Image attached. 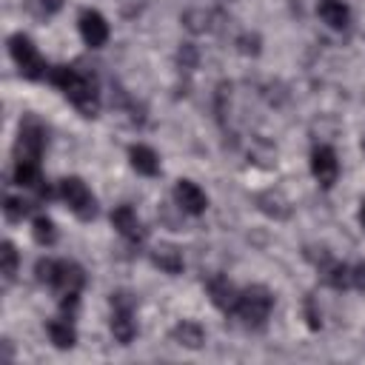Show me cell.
<instances>
[{
	"label": "cell",
	"mask_w": 365,
	"mask_h": 365,
	"mask_svg": "<svg viewBox=\"0 0 365 365\" xmlns=\"http://www.w3.org/2000/svg\"><path fill=\"white\" fill-rule=\"evenodd\" d=\"M48 83L57 86L63 91V97L83 114V117H97L100 111V94H97V83L91 74L74 68V66H54L48 68Z\"/></svg>",
	"instance_id": "1"
},
{
	"label": "cell",
	"mask_w": 365,
	"mask_h": 365,
	"mask_svg": "<svg viewBox=\"0 0 365 365\" xmlns=\"http://www.w3.org/2000/svg\"><path fill=\"white\" fill-rule=\"evenodd\" d=\"M34 274H37L40 282L51 285L60 294V305L63 308H74L77 305L80 288L86 282V274H83V268L77 262H71V259H37Z\"/></svg>",
	"instance_id": "2"
},
{
	"label": "cell",
	"mask_w": 365,
	"mask_h": 365,
	"mask_svg": "<svg viewBox=\"0 0 365 365\" xmlns=\"http://www.w3.org/2000/svg\"><path fill=\"white\" fill-rule=\"evenodd\" d=\"M271 308H274V294L265 285H248L237 294V305L231 314L245 328H262L271 317Z\"/></svg>",
	"instance_id": "3"
},
{
	"label": "cell",
	"mask_w": 365,
	"mask_h": 365,
	"mask_svg": "<svg viewBox=\"0 0 365 365\" xmlns=\"http://www.w3.org/2000/svg\"><path fill=\"white\" fill-rule=\"evenodd\" d=\"M9 54H11V60L17 63V68H20V74L26 77V80H40V77H46L48 71V66H46V60H43V54L37 51V46L31 43V37H26V34H11L9 37Z\"/></svg>",
	"instance_id": "4"
},
{
	"label": "cell",
	"mask_w": 365,
	"mask_h": 365,
	"mask_svg": "<svg viewBox=\"0 0 365 365\" xmlns=\"http://www.w3.org/2000/svg\"><path fill=\"white\" fill-rule=\"evenodd\" d=\"M60 197L68 205V211L77 220H94L97 214V200L91 194V188L80 180V177H63L60 180Z\"/></svg>",
	"instance_id": "5"
},
{
	"label": "cell",
	"mask_w": 365,
	"mask_h": 365,
	"mask_svg": "<svg viewBox=\"0 0 365 365\" xmlns=\"http://www.w3.org/2000/svg\"><path fill=\"white\" fill-rule=\"evenodd\" d=\"M111 334L120 345H128L137 336V322H134V299L125 291L111 294Z\"/></svg>",
	"instance_id": "6"
},
{
	"label": "cell",
	"mask_w": 365,
	"mask_h": 365,
	"mask_svg": "<svg viewBox=\"0 0 365 365\" xmlns=\"http://www.w3.org/2000/svg\"><path fill=\"white\" fill-rule=\"evenodd\" d=\"M46 148V125L37 120V117H26L20 123V131H17V145H14V157H23V160H40Z\"/></svg>",
	"instance_id": "7"
},
{
	"label": "cell",
	"mask_w": 365,
	"mask_h": 365,
	"mask_svg": "<svg viewBox=\"0 0 365 365\" xmlns=\"http://www.w3.org/2000/svg\"><path fill=\"white\" fill-rule=\"evenodd\" d=\"M311 174L314 180L322 185V188H331L336 182V174H339V163H336V154L331 145H317L311 151Z\"/></svg>",
	"instance_id": "8"
},
{
	"label": "cell",
	"mask_w": 365,
	"mask_h": 365,
	"mask_svg": "<svg viewBox=\"0 0 365 365\" xmlns=\"http://www.w3.org/2000/svg\"><path fill=\"white\" fill-rule=\"evenodd\" d=\"M174 200H177V205H180L185 214H191V217H197V214H202V211L208 208L205 191H202L197 182H191V180H177V185H174Z\"/></svg>",
	"instance_id": "9"
},
{
	"label": "cell",
	"mask_w": 365,
	"mask_h": 365,
	"mask_svg": "<svg viewBox=\"0 0 365 365\" xmlns=\"http://www.w3.org/2000/svg\"><path fill=\"white\" fill-rule=\"evenodd\" d=\"M111 225L117 228L120 237H125L134 245L145 240V228H143V222H140V217H137V211L131 205H117L111 211Z\"/></svg>",
	"instance_id": "10"
},
{
	"label": "cell",
	"mask_w": 365,
	"mask_h": 365,
	"mask_svg": "<svg viewBox=\"0 0 365 365\" xmlns=\"http://www.w3.org/2000/svg\"><path fill=\"white\" fill-rule=\"evenodd\" d=\"M80 37L86 40V46H91V48H100L106 40H108V23H106V17L100 14V11H94V9H86L83 14H80Z\"/></svg>",
	"instance_id": "11"
},
{
	"label": "cell",
	"mask_w": 365,
	"mask_h": 365,
	"mask_svg": "<svg viewBox=\"0 0 365 365\" xmlns=\"http://www.w3.org/2000/svg\"><path fill=\"white\" fill-rule=\"evenodd\" d=\"M11 180H14V185H20V188H34L37 194H46V197H48V191L43 188L40 160H23V157H14Z\"/></svg>",
	"instance_id": "12"
},
{
	"label": "cell",
	"mask_w": 365,
	"mask_h": 365,
	"mask_svg": "<svg viewBox=\"0 0 365 365\" xmlns=\"http://www.w3.org/2000/svg\"><path fill=\"white\" fill-rule=\"evenodd\" d=\"M208 297H211V302L220 308V311H225V314H231L234 311V305H237V294H240V288H234L225 277H211L208 279Z\"/></svg>",
	"instance_id": "13"
},
{
	"label": "cell",
	"mask_w": 365,
	"mask_h": 365,
	"mask_svg": "<svg viewBox=\"0 0 365 365\" xmlns=\"http://www.w3.org/2000/svg\"><path fill=\"white\" fill-rule=\"evenodd\" d=\"M317 14L325 26H331L336 31L348 29V23H351V9L342 0H317Z\"/></svg>",
	"instance_id": "14"
},
{
	"label": "cell",
	"mask_w": 365,
	"mask_h": 365,
	"mask_svg": "<svg viewBox=\"0 0 365 365\" xmlns=\"http://www.w3.org/2000/svg\"><path fill=\"white\" fill-rule=\"evenodd\" d=\"M128 157H131V165L137 174H145V177H154L160 171V157L154 148L148 145H131L128 148Z\"/></svg>",
	"instance_id": "15"
},
{
	"label": "cell",
	"mask_w": 365,
	"mask_h": 365,
	"mask_svg": "<svg viewBox=\"0 0 365 365\" xmlns=\"http://www.w3.org/2000/svg\"><path fill=\"white\" fill-rule=\"evenodd\" d=\"M48 339L57 345V348H74V342H77V331H74V325H71V319H66V317H60V319H51L48 322Z\"/></svg>",
	"instance_id": "16"
},
{
	"label": "cell",
	"mask_w": 365,
	"mask_h": 365,
	"mask_svg": "<svg viewBox=\"0 0 365 365\" xmlns=\"http://www.w3.org/2000/svg\"><path fill=\"white\" fill-rule=\"evenodd\" d=\"M151 259H154V265H160L165 274H177V271L182 268V254H180V248H174V245H160V248H154Z\"/></svg>",
	"instance_id": "17"
},
{
	"label": "cell",
	"mask_w": 365,
	"mask_h": 365,
	"mask_svg": "<svg viewBox=\"0 0 365 365\" xmlns=\"http://www.w3.org/2000/svg\"><path fill=\"white\" fill-rule=\"evenodd\" d=\"M180 345H185V348H200L202 345V339H205V334H202V328L197 325V322H180L177 328H174V334H171Z\"/></svg>",
	"instance_id": "18"
},
{
	"label": "cell",
	"mask_w": 365,
	"mask_h": 365,
	"mask_svg": "<svg viewBox=\"0 0 365 365\" xmlns=\"http://www.w3.org/2000/svg\"><path fill=\"white\" fill-rule=\"evenodd\" d=\"M31 237L40 242V245H54V240H57V228H54V222L48 220V217H34V222H31Z\"/></svg>",
	"instance_id": "19"
},
{
	"label": "cell",
	"mask_w": 365,
	"mask_h": 365,
	"mask_svg": "<svg viewBox=\"0 0 365 365\" xmlns=\"http://www.w3.org/2000/svg\"><path fill=\"white\" fill-rule=\"evenodd\" d=\"M0 259H3V279L6 282H11L14 279V274H17V262H20V257H17V251H14V245L11 242H3V251H0Z\"/></svg>",
	"instance_id": "20"
},
{
	"label": "cell",
	"mask_w": 365,
	"mask_h": 365,
	"mask_svg": "<svg viewBox=\"0 0 365 365\" xmlns=\"http://www.w3.org/2000/svg\"><path fill=\"white\" fill-rule=\"evenodd\" d=\"M3 214H6V220L9 222H17V220H23L26 214H29V202L26 200H20V197H6V202H3Z\"/></svg>",
	"instance_id": "21"
},
{
	"label": "cell",
	"mask_w": 365,
	"mask_h": 365,
	"mask_svg": "<svg viewBox=\"0 0 365 365\" xmlns=\"http://www.w3.org/2000/svg\"><path fill=\"white\" fill-rule=\"evenodd\" d=\"M351 285L359 288V291H365V262L351 265Z\"/></svg>",
	"instance_id": "22"
},
{
	"label": "cell",
	"mask_w": 365,
	"mask_h": 365,
	"mask_svg": "<svg viewBox=\"0 0 365 365\" xmlns=\"http://www.w3.org/2000/svg\"><path fill=\"white\" fill-rule=\"evenodd\" d=\"M40 3H43V9H46L48 14H54V11L63 6V0H40Z\"/></svg>",
	"instance_id": "23"
},
{
	"label": "cell",
	"mask_w": 365,
	"mask_h": 365,
	"mask_svg": "<svg viewBox=\"0 0 365 365\" xmlns=\"http://www.w3.org/2000/svg\"><path fill=\"white\" fill-rule=\"evenodd\" d=\"M359 222H362V228H365V202H362V208H359Z\"/></svg>",
	"instance_id": "24"
}]
</instances>
